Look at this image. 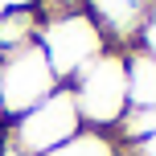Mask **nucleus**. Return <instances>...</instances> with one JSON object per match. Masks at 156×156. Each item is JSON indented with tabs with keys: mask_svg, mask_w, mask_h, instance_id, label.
Returning a JSON list of instances; mask_svg holds the SVG:
<instances>
[{
	"mask_svg": "<svg viewBox=\"0 0 156 156\" xmlns=\"http://www.w3.org/2000/svg\"><path fill=\"white\" fill-rule=\"evenodd\" d=\"M66 86L74 94L82 127H90V132H115V123L127 115V70H123V54L119 49L99 54Z\"/></svg>",
	"mask_w": 156,
	"mask_h": 156,
	"instance_id": "f257e3e1",
	"label": "nucleus"
},
{
	"mask_svg": "<svg viewBox=\"0 0 156 156\" xmlns=\"http://www.w3.org/2000/svg\"><path fill=\"white\" fill-rule=\"evenodd\" d=\"M37 49L45 54V62L58 74V82L66 86L99 54H107V41H103V33L94 29V21L86 12H58V16H41Z\"/></svg>",
	"mask_w": 156,
	"mask_h": 156,
	"instance_id": "f03ea898",
	"label": "nucleus"
},
{
	"mask_svg": "<svg viewBox=\"0 0 156 156\" xmlns=\"http://www.w3.org/2000/svg\"><path fill=\"white\" fill-rule=\"evenodd\" d=\"M4 132H8V140L25 156H45V152L62 148L66 140H74V136L82 132V119H78L70 86H58V90L49 94V99H41L33 111H25L21 119L4 123Z\"/></svg>",
	"mask_w": 156,
	"mask_h": 156,
	"instance_id": "7ed1b4c3",
	"label": "nucleus"
},
{
	"mask_svg": "<svg viewBox=\"0 0 156 156\" xmlns=\"http://www.w3.org/2000/svg\"><path fill=\"white\" fill-rule=\"evenodd\" d=\"M58 86L62 82L49 70L45 54H41L37 45L0 58V119H4V123L21 119L25 111H33L41 99H49Z\"/></svg>",
	"mask_w": 156,
	"mask_h": 156,
	"instance_id": "20e7f679",
	"label": "nucleus"
},
{
	"mask_svg": "<svg viewBox=\"0 0 156 156\" xmlns=\"http://www.w3.org/2000/svg\"><path fill=\"white\" fill-rule=\"evenodd\" d=\"M82 12L103 33L107 49L123 54V49H136L132 41H140L144 21L152 12V0H82Z\"/></svg>",
	"mask_w": 156,
	"mask_h": 156,
	"instance_id": "39448f33",
	"label": "nucleus"
},
{
	"mask_svg": "<svg viewBox=\"0 0 156 156\" xmlns=\"http://www.w3.org/2000/svg\"><path fill=\"white\" fill-rule=\"evenodd\" d=\"M41 12L37 8H16V12H0V58L16 54V49L37 45Z\"/></svg>",
	"mask_w": 156,
	"mask_h": 156,
	"instance_id": "423d86ee",
	"label": "nucleus"
},
{
	"mask_svg": "<svg viewBox=\"0 0 156 156\" xmlns=\"http://www.w3.org/2000/svg\"><path fill=\"white\" fill-rule=\"evenodd\" d=\"M45 156H119V140L111 132H90V127H82L74 140H66L62 148H54Z\"/></svg>",
	"mask_w": 156,
	"mask_h": 156,
	"instance_id": "0eeeda50",
	"label": "nucleus"
},
{
	"mask_svg": "<svg viewBox=\"0 0 156 156\" xmlns=\"http://www.w3.org/2000/svg\"><path fill=\"white\" fill-rule=\"evenodd\" d=\"M16 8H37V0H0V12H16Z\"/></svg>",
	"mask_w": 156,
	"mask_h": 156,
	"instance_id": "6e6552de",
	"label": "nucleus"
},
{
	"mask_svg": "<svg viewBox=\"0 0 156 156\" xmlns=\"http://www.w3.org/2000/svg\"><path fill=\"white\" fill-rule=\"evenodd\" d=\"M0 123H4V119H0Z\"/></svg>",
	"mask_w": 156,
	"mask_h": 156,
	"instance_id": "1a4fd4ad",
	"label": "nucleus"
}]
</instances>
